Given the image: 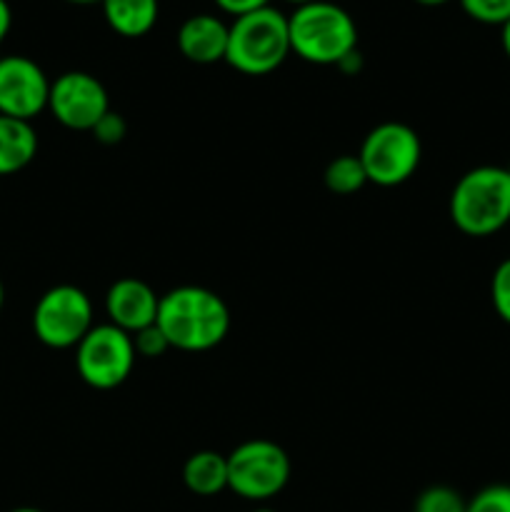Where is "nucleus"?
<instances>
[{
  "instance_id": "obj_1",
  "label": "nucleus",
  "mask_w": 510,
  "mask_h": 512,
  "mask_svg": "<svg viewBox=\"0 0 510 512\" xmlns=\"http://www.w3.org/2000/svg\"><path fill=\"white\" fill-rule=\"evenodd\" d=\"M155 325L163 330L170 348L183 353H205L228 338L230 308L213 290L180 285L160 295Z\"/></svg>"
},
{
  "instance_id": "obj_2",
  "label": "nucleus",
  "mask_w": 510,
  "mask_h": 512,
  "mask_svg": "<svg viewBox=\"0 0 510 512\" xmlns=\"http://www.w3.org/2000/svg\"><path fill=\"white\" fill-rule=\"evenodd\" d=\"M450 220L470 238H488L510 223V170L480 165L468 170L450 193Z\"/></svg>"
},
{
  "instance_id": "obj_3",
  "label": "nucleus",
  "mask_w": 510,
  "mask_h": 512,
  "mask_svg": "<svg viewBox=\"0 0 510 512\" xmlns=\"http://www.w3.org/2000/svg\"><path fill=\"white\" fill-rule=\"evenodd\" d=\"M290 50L305 63L340 65L358 50V28L345 8L325 0L300 5L288 18Z\"/></svg>"
},
{
  "instance_id": "obj_4",
  "label": "nucleus",
  "mask_w": 510,
  "mask_h": 512,
  "mask_svg": "<svg viewBox=\"0 0 510 512\" xmlns=\"http://www.w3.org/2000/svg\"><path fill=\"white\" fill-rule=\"evenodd\" d=\"M290 50L288 18L275 8H260L255 13L233 20L228 33L225 63L243 75H268L285 63Z\"/></svg>"
},
{
  "instance_id": "obj_5",
  "label": "nucleus",
  "mask_w": 510,
  "mask_h": 512,
  "mask_svg": "<svg viewBox=\"0 0 510 512\" xmlns=\"http://www.w3.org/2000/svg\"><path fill=\"white\" fill-rule=\"evenodd\" d=\"M368 183L380 188H395L410 180L423 158V145L418 133L405 123H380L365 135L358 153Z\"/></svg>"
},
{
  "instance_id": "obj_6",
  "label": "nucleus",
  "mask_w": 510,
  "mask_h": 512,
  "mask_svg": "<svg viewBox=\"0 0 510 512\" xmlns=\"http://www.w3.org/2000/svg\"><path fill=\"white\" fill-rule=\"evenodd\" d=\"M288 480L290 458L273 440H245L228 455V490L243 500L263 503L275 498Z\"/></svg>"
},
{
  "instance_id": "obj_7",
  "label": "nucleus",
  "mask_w": 510,
  "mask_h": 512,
  "mask_svg": "<svg viewBox=\"0 0 510 512\" xmlns=\"http://www.w3.org/2000/svg\"><path fill=\"white\" fill-rule=\"evenodd\" d=\"M133 335L113 323L93 325L75 348V368L85 385L95 390H113L130 378L135 368Z\"/></svg>"
},
{
  "instance_id": "obj_8",
  "label": "nucleus",
  "mask_w": 510,
  "mask_h": 512,
  "mask_svg": "<svg viewBox=\"0 0 510 512\" xmlns=\"http://www.w3.org/2000/svg\"><path fill=\"white\" fill-rule=\"evenodd\" d=\"M93 330V303L75 285H55L45 290L33 310V333L53 350L78 348Z\"/></svg>"
},
{
  "instance_id": "obj_9",
  "label": "nucleus",
  "mask_w": 510,
  "mask_h": 512,
  "mask_svg": "<svg viewBox=\"0 0 510 512\" xmlns=\"http://www.w3.org/2000/svg\"><path fill=\"white\" fill-rule=\"evenodd\" d=\"M48 110L65 128L90 133L110 113L108 90L95 75L70 70L50 83Z\"/></svg>"
},
{
  "instance_id": "obj_10",
  "label": "nucleus",
  "mask_w": 510,
  "mask_h": 512,
  "mask_svg": "<svg viewBox=\"0 0 510 512\" xmlns=\"http://www.w3.org/2000/svg\"><path fill=\"white\" fill-rule=\"evenodd\" d=\"M50 80L35 60L25 55L0 58V115L33 120L48 108Z\"/></svg>"
},
{
  "instance_id": "obj_11",
  "label": "nucleus",
  "mask_w": 510,
  "mask_h": 512,
  "mask_svg": "<svg viewBox=\"0 0 510 512\" xmlns=\"http://www.w3.org/2000/svg\"><path fill=\"white\" fill-rule=\"evenodd\" d=\"M160 295L140 278H120L105 293V313L115 328L138 333L158 318Z\"/></svg>"
},
{
  "instance_id": "obj_12",
  "label": "nucleus",
  "mask_w": 510,
  "mask_h": 512,
  "mask_svg": "<svg viewBox=\"0 0 510 512\" xmlns=\"http://www.w3.org/2000/svg\"><path fill=\"white\" fill-rule=\"evenodd\" d=\"M228 33L230 25H225L215 15H190L178 30V48L195 65L220 63L228 53Z\"/></svg>"
},
{
  "instance_id": "obj_13",
  "label": "nucleus",
  "mask_w": 510,
  "mask_h": 512,
  "mask_svg": "<svg viewBox=\"0 0 510 512\" xmlns=\"http://www.w3.org/2000/svg\"><path fill=\"white\" fill-rule=\"evenodd\" d=\"M38 155V133L28 120L0 115V175L20 173Z\"/></svg>"
},
{
  "instance_id": "obj_14",
  "label": "nucleus",
  "mask_w": 510,
  "mask_h": 512,
  "mask_svg": "<svg viewBox=\"0 0 510 512\" xmlns=\"http://www.w3.org/2000/svg\"><path fill=\"white\" fill-rule=\"evenodd\" d=\"M105 23L123 38H143L158 23V0H100Z\"/></svg>"
},
{
  "instance_id": "obj_15",
  "label": "nucleus",
  "mask_w": 510,
  "mask_h": 512,
  "mask_svg": "<svg viewBox=\"0 0 510 512\" xmlns=\"http://www.w3.org/2000/svg\"><path fill=\"white\" fill-rule=\"evenodd\" d=\"M183 483L190 493L200 498H213L228 490V455H220L215 450L193 453L183 465Z\"/></svg>"
},
{
  "instance_id": "obj_16",
  "label": "nucleus",
  "mask_w": 510,
  "mask_h": 512,
  "mask_svg": "<svg viewBox=\"0 0 510 512\" xmlns=\"http://www.w3.org/2000/svg\"><path fill=\"white\" fill-rule=\"evenodd\" d=\"M323 180L330 193L353 195L368 183V175H365V168L358 155H338V158L328 163Z\"/></svg>"
},
{
  "instance_id": "obj_17",
  "label": "nucleus",
  "mask_w": 510,
  "mask_h": 512,
  "mask_svg": "<svg viewBox=\"0 0 510 512\" xmlns=\"http://www.w3.org/2000/svg\"><path fill=\"white\" fill-rule=\"evenodd\" d=\"M465 508L468 503L460 498V493L448 485H433L418 495L413 512H465Z\"/></svg>"
},
{
  "instance_id": "obj_18",
  "label": "nucleus",
  "mask_w": 510,
  "mask_h": 512,
  "mask_svg": "<svg viewBox=\"0 0 510 512\" xmlns=\"http://www.w3.org/2000/svg\"><path fill=\"white\" fill-rule=\"evenodd\" d=\"M460 5L478 23L503 28L510 20V0H460Z\"/></svg>"
},
{
  "instance_id": "obj_19",
  "label": "nucleus",
  "mask_w": 510,
  "mask_h": 512,
  "mask_svg": "<svg viewBox=\"0 0 510 512\" xmlns=\"http://www.w3.org/2000/svg\"><path fill=\"white\" fill-rule=\"evenodd\" d=\"M490 298H493V308L503 323L510 325V258L495 268L493 280H490Z\"/></svg>"
},
{
  "instance_id": "obj_20",
  "label": "nucleus",
  "mask_w": 510,
  "mask_h": 512,
  "mask_svg": "<svg viewBox=\"0 0 510 512\" xmlns=\"http://www.w3.org/2000/svg\"><path fill=\"white\" fill-rule=\"evenodd\" d=\"M465 512H510V485H488L468 500Z\"/></svg>"
},
{
  "instance_id": "obj_21",
  "label": "nucleus",
  "mask_w": 510,
  "mask_h": 512,
  "mask_svg": "<svg viewBox=\"0 0 510 512\" xmlns=\"http://www.w3.org/2000/svg\"><path fill=\"white\" fill-rule=\"evenodd\" d=\"M133 345H135V353H138V358H160V355H165L170 348L168 338L163 335V330L158 328V325H148V328L138 330V333H133Z\"/></svg>"
},
{
  "instance_id": "obj_22",
  "label": "nucleus",
  "mask_w": 510,
  "mask_h": 512,
  "mask_svg": "<svg viewBox=\"0 0 510 512\" xmlns=\"http://www.w3.org/2000/svg\"><path fill=\"white\" fill-rule=\"evenodd\" d=\"M90 133L95 135V140H98V143L115 145L125 138V133H128V125H125L123 115H118L110 110V113L105 115V118L100 120L93 130H90Z\"/></svg>"
},
{
  "instance_id": "obj_23",
  "label": "nucleus",
  "mask_w": 510,
  "mask_h": 512,
  "mask_svg": "<svg viewBox=\"0 0 510 512\" xmlns=\"http://www.w3.org/2000/svg\"><path fill=\"white\" fill-rule=\"evenodd\" d=\"M215 5H218L223 13L233 15V18H240V15L255 13V10L260 8H268L270 0H215Z\"/></svg>"
},
{
  "instance_id": "obj_24",
  "label": "nucleus",
  "mask_w": 510,
  "mask_h": 512,
  "mask_svg": "<svg viewBox=\"0 0 510 512\" xmlns=\"http://www.w3.org/2000/svg\"><path fill=\"white\" fill-rule=\"evenodd\" d=\"M10 25H13V10H10L8 0H0V43L8 38Z\"/></svg>"
},
{
  "instance_id": "obj_25",
  "label": "nucleus",
  "mask_w": 510,
  "mask_h": 512,
  "mask_svg": "<svg viewBox=\"0 0 510 512\" xmlns=\"http://www.w3.org/2000/svg\"><path fill=\"white\" fill-rule=\"evenodd\" d=\"M500 40H503L505 55H508V58H510V20L503 25V33H500Z\"/></svg>"
},
{
  "instance_id": "obj_26",
  "label": "nucleus",
  "mask_w": 510,
  "mask_h": 512,
  "mask_svg": "<svg viewBox=\"0 0 510 512\" xmlns=\"http://www.w3.org/2000/svg\"><path fill=\"white\" fill-rule=\"evenodd\" d=\"M415 3H420V5H428V8H438V5H445V3H450V0H415Z\"/></svg>"
},
{
  "instance_id": "obj_27",
  "label": "nucleus",
  "mask_w": 510,
  "mask_h": 512,
  "mask_svg": "<svg viewBox=\"0 0 510 512\" xmlns=\"http://www.w3.org/2000/svg\"><path fill=\"white\" fill-rule=\"evenodd\" d=\"M285 3H293L295 8H300V5H308V3H315V0H285Z\"/></svg>"
},
{
  "instance_id": "obj_28",
  "label": "nucleus",
  "mask_w": 510,
  "mask_h": 512,
  "mask_svg": "<svg viewBox=\"0 0 510 512\" xmlns=\"http://www.w3.org/2000/svg\"><path fill=\"white\" fill-rule=\"evenodd\" d=\"M68 3H75V5H90V3H100V0H68Z\"/></svg>"
},
{
  "instance_id": "obj_29",
  "label": "nucleus",
  "mask_w": 510,
  "mask_h": 512,
  "mask_svg": "<svg viewBox=\"0 0 510 512\" xmlns=\"http://www.w3.org/2000/svg\"><path fill=\"white\" fill-rule=\"evenodd\" d=\"M5 305V288H3V280H0V310H3Z\"/></svg>"
},
{
  "instance_id": "obj_30",
  "label": "nucleus",
  "mask_w": 510,
  "mask_h": 512,
  "mask_svg": "<svg viewBox=\"0 0 510 512\" xmlns=\"http://www.w3.org/2000/svg\"><path fill=\"white\" fill-rule=\"evenodd\" d=\"M10 512H45V510H38V508H15V510H10Z\"/></svg>"
},
{
  "instance_id": "obj_31",
  "label": "nucleus",
  "mask_w": 510,
  "mask_h": 512,
  "mask_svg": "<svg viewBox=\"0 0 510 512\" xmlns=\"http://www.w3.org/2000/svg\"><path fill=\"white\" fill-rule=\"evenodd\" d=\"M253 512H275V510H270V508H258V510H253Z\"/></svg>"
}]
</instances>
